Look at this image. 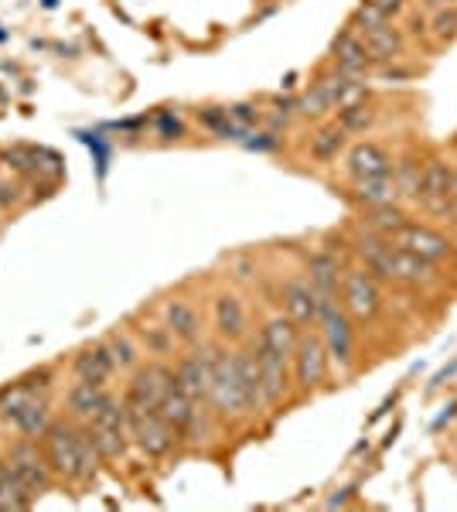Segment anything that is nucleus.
Returning <instances> with one entry per match:
<instances>
[{
    "mask_svg": "<svg viewBox=\"0 0 457 512\" xmlns=\"http://www.w3.org/2000/svg\"><path fill=\"white\" fill-rule=\"evenodd\" d=\"M41 448H45V458H48V465H52L55 482H65V485L93 482L99 461H103L96 454L93 441L86 437V427L69 417L48 424V431L41 434Z\"/></svg>",
    "mask_w": 457,
    "mask_h": 512,
    "instance_id": "obj_1",
    "label": "nucleus"
},
{
    "mask_svg": "<svg viewBox=\"0 0 457 512\" xmlns=\"http://www.w3.org/2000/svg\"><path fill=\"white\" fill-rule=\"evenodd\" d=\"M52 369L18 379L7 390H0V420L18 437H41L52 424V403H48Z\"/></svg>",
    "mask_w": 457,
    "mask_h": 512,
    "instance_id": "obj_2",
    "label": "nucleus"
},
{
    "mask_svg": "<svg viewBox=\"0 0 457 512\" xmlns=\"http://www.w3.org/2000/svg\"><path fill=\"white\" fill-rule=\"evenodd\" d=\"M205 345V355H209V373H212V383H209V407L215 410L219 420H243V417H253L249 410V400H246V390L239 383V369H236V355L226 342H202Z\"/></svg>",
    "mask_w": 457,
    "mask_h": 512,
    "instance_id": "obj_3",
    "label": "nucleus"
},
{
    "mask_svg": "<svg viewBox=\"0 0 457 512\" xmlns=\"http://www.w3.org/2000/svg\"><path fill=\"white\" fill-rule=\"evenodd\" d=\"M86 427V437L93 441L96 454L103 461H120L127 454V444H130V424H127V407H123V396H116L110 390V396L103 400L99 414L89 420Z\"/></svg>",
    "mask_w": 457,
    "mask_h": 512,
    "instance_id": "obj_4",
    "label": "nucleus"
},
{
    "mask_svg": "<svg viewBox=\"0 0 457 512\" xmlns=\"http://www.w3.org/2000/svg\"><path fill=\"white\" fill-rule=\"evenodd\" d=\"M318 335L328 349L331 366L342 376L352 373L355 366V321L348 318L342 301H324L318 311Z\"/></svg>",
    "mask_w": 457,
    "mask_h": 512,
    "instance_id": "obj_5",
    "label": "nucleus"
},
{
    "mask_svg": "<svg viewBox=\"0 0 457 512\" xmlns=\"http://www.w3.org/2000/svg\"><path fill=\"white\" fill-rule=\"evenodd\" d=\"M171 390H174V362L147 359L134 369V379H130L127 393H123V407H127V414H134V410H157Z\"/></svg>",
    "mask_w": 457,
    "mask_h": 512,
    "instance_id": "obj_6",
    "label": "nucleus"
},
{
    "mask_svg": "<svg viewBox=\"0 0 457 512\" xmlns=\"http://www.w3.org/2000/svg\"><path fill=\"white\" fill-rule=\"evenodd\" d=\"M4 465L28 485L31 495L48 492L55 482L52 465H48V458H45V448H41V437H14L4 451Z\"/></svg>",
    "mask_w": 457,
    "mask_h": 512,
    "instance_id": "obj_7",
    "label": "nucleus"
},
{
    "mask_svg": "<svg viewBox=\"0 0 457 512\" xmlns=\"http://www.w3.org/2000/svg\"><path fill=\"white\" fill-rule=\"evenodd\" d=\"M338 301L348 311V318L359 321H376L382 315V287L379 277L365 267H345L342 287H338Z\"/></svg>",
    "mask_w": 457,
    "mask_h": 512,
    "instance_id": "obj_8",
    "label": "nucleus"
},
{
    "mask_svg": "<svg viewBox=\"0 0 457 512\" xmlns=\"http://www.w3.org/2000/svg\"><path fill=\"white\" fill-rule=\"evenodd\" d=\"M331 373V359L328 349H324L318 332H301V342H297L294 355H290V376H294V386L301 393H311L328 379Z\"/></svg>",
    "mask_w": 457,
    "mask_h": 512,
    "instance_id": "obj_9",
    "label": "nucleus"
},
{
    "mask_svg": "<svg viewBox=\"0 0 457 512\" xmlns=\"http://www.w3.org/2000/svg\"><path fill=\"white\" fill-rule=\"evenodd\" d=\"M127 424H130V441L147 458H168L174 444L181 441L178 431L157 410H134V414H127Z\"/></svg>",
    "mask_w": 457,
    "mask_h": 512,
    "instance_id": "obj_10",
    "label": "nucleus"
},
{
    "mask_svg": "<svg viewBox=\"0 0 457 512\" xmlns=\"http://www.w3.org/2000/svg\"><path fill=\"white\" fill-rule=\"evenodd\" d=\"M212 328H215V338L226 345H243L253 338L249 311L236 291H219L212 297Z\"/></svg>",
    "mask_w": 457,
    "mask_h": 512,
    "instance_id": "obj_11",
    "label": "nucleus"
},
{
    "mask_svg": "<svg viewBox=\"0 0 457 512\" xmlns=\"http://www.w3.org/2000/svg\"><path fill=\"white\" fill-rule=\"evenodd\" d=\"M280 311L301 328L318 325L321 297L311 280H307V274H290L287 280H280Z\"/></svg>",
    "mask_w": 457,
    "mask_h": 512,
    "instance_id": "obj_12",
    "label": "nucleus"
},
{
    "mask_svg": "<svg viewBox=\"0 0 457 512\" xmlns=\"http://www.w3.org/2000/svg\"><path fill=\"white\" fill-rule=\"evenodd\" d=\"M161 321L171 328L174 338H178V345H188V349H195L198 342L205 338V318L202 311H198V304L191 301L185 294H171L168 301H161Z\"/></svg>",
    "mask_w": 457,
    "mask_h": 512,
    "instance_id": "obj_13",
    "label": "nucleus"
},
{
    "mask_svg": "<svg viewBox=\"0 0 457 512\" xmlns=\"http://www.w3.org/2000/svg\"><path fill=\"white\" fill-rule=\"evenodd\" d=\"M249 345H253L256 362H260L263 407H277V403L290 393V386H294V376H290V359H284V355H277V352H270V349H263L256 338H249Z\"/></svg>",
    "mask_w": 457,
    "mask_h": 512,
    "instance_id": "obj_14",
    "label": "nucleus"
},
{
    "mask_svg": "<svg viewBox=\"0 0 457 512\" xmlns=\"http://www.w3.org/2000/svg\"><path fill=\"white\" fill-rule=\"evenodd\" d=\"M451 171L454 168L444 158H430L423 164L420 188L413 202H417L423 212H430V216H444L447 212V202H451Z\"/></svg>",
    "mask_w": 457,
    "mask_h": 512,
    "instance_id": "obj_15",
    "label": "nucleus"
},
{
    "mask_svg": "<svg viewBox=\"0 0 457 512\" xmlns=\"http://www.w3.org/2000/svg\"><path fill=\"white\" fill-rule=\"evenodd\" d=\"M396 158L379 144V140H359L345 151V178L348 181H365V178H382L393 175Z\"/></svg>",
    "mask_w": 457,
    "mask_h": 512,
    "instance_id": "obj_16",
    "label": "nucleus"
},
{
    "mask_svg": "<svg viewBox=\"0 0 457 512\" xmlns=\"http://www.w3.org/2000/svg\"><path fill=\"white\" fill-rule=\"evenodd\" d=\"M202 342H198L188 355H178V359H174V383H178V390L188 393L195 403H209V383H212L209 355H205Z\"/></svg>",
    "mask_w": 457,
    "mask_h": 512,
    "instance_id": "obj_17",
    "label": "nucleus"
},
{
    "mask_svg": "<svg viewBox=\"0 0 457 512\" xmlns=\"http://www.w3.org/2000/svg\"><path fill=\"white\" fill-rule=\"evenodd\" d=\"M116 373H120V369H116V359H113L110 345H106L103 338L72 355V376L82 379V383L110 386L116 379Z\"/></svg>",
    "mask_w": 457,
    "mask_h": 512,
    "instance_id": "obj_18",
    "label": "nucleus"
},
{
    "mask_svg": "<svg viewBox=\"0 0 457 512\" xmlns=\"http://www.w3.org/2000/svg\"><path fill=\"white\" fill-rule=\"evenodd\" d=\"M393 243L403 246V250L423 256V260H430V263L451 260V256H454L451 239H447L444 233H437V229H430V226H420V222H413V219H410V226H406L403 233L393 239Z\"/></svg>",
    "mask_w": 457,
    "mask_h": 512,
    "instance_id": "obj_19",
    "label": "nucleus"
},
{
    "mask_svg": "<svg viewBox=\"0 0 457 512\" xmlns=\"http://www.w3.org/2000/svg\"><path fill=\"white\" fill-rule=\"evenodd\" d=\"M304 274L314 284V291H318L321 304L338 301V287H342V277H345V267H342V260H338V253L314 250L304 263Z\"/></svg>",
    "mask_w": 457,
    "mask_h": 512,
    "instance_id": "obj_20",
    "label": "nucleus"
},
{
    "mask_svg": "<svg viewBox=\"0 0 457 512\" xmlns=\"http://www.w3.org/2000/svg\"><path fill=\"white\" fill-rule=\"evenodd\" d=\"M331 62H335L338 72H352V76H369V69L376 65L355 28H348L335 38V45H331Z\"/></svg>",
    "mask_w": 457,
    "mask_h": 512,
    "instance_id": "obj_21",
    "label": "nucleus"
},
{
    "mask_svg": "<svg viewBox=\"0 0 457 512\" xmlns=\"http://www.w3.org/2000/svg\"><path fill=\"white\" fill-rule=\"evenodd\" d=\"M140 349H144L147 359H164V362H174L178 359V338H174V332L168 325L161 321V315L157 318H137V328H134Z\"/></svg>",
    "mask_w": 457,
    "mask_h": 512,
    "instance_id": "obj_22",
    "label": "nucleus"
},
{
    "mask_svg": "<svg viewBox=\"0 0 457 512\" xmlns=\"http://www.w3.org/2000/svg\"><path fill=\"white\" fill-rule=\"evenodd\" d=\"M106 396H110V386H96V383L76 379V383L65 390V417L76 420V424H89V420L99 414Z\"/></svg>",
    "mask_w": 457,
    "mask_h": 512,
    "instance_id": "obj_23",
    "label": "nucleus"
},
{
    "mask_svg": "<svg viewBox=\"0 0 457 512\" xmlns=\"http://www.w3.org/2000/svg\"><path fill=\"white\" fill-rule=\"evenodd\" d=\"M301 332H304V328L297 325V321H290L284 311H280V315H270L267 321H263L256 342H260L263 349H270V352H277V355H284V359H290L294 349H297V342H301Z\"/></svg>",
    "mask_w": 457,
    "mask_h": 512,
    "instance_id": "obj_24",
    "label": "nucleus"
},
{
    "mask_svg": "<svg viewBox=\"0 0 457 512\" xmlns=\"http://www.w3.org/2000/svg\"><path fill=\"white\" fill-rule=\"evenodd\" d=\"M362 41H365V48H369V55H372V62H376V65H393L396 59H403L406 38H403V31L396 28L393 21L362 31Z\"/></svg>",
    "mask_w": 457,
    "mask_h": 512,
    "instance_id": "obj_25",
    "label": "nucleus"
},
{
    "mask_svg": "<svg viewBox=\"0 0 457 512\" xmlns=\"http://www.w3.org/2000/svg\"><path fill=\"white\" fill-rule=\"evenodd\" d=\"M345 151H348V134L338 127V123H321V127L311 134V144H307V154H311V161H318V164L338 161Z\"/></svg>",
    "mask_w": 457,
    "mask_h": 512,
    "instance_id": "obj_26",
    "label": "nucleus"
},
{
    "mask_svg": "<svg viewBox=\"0 0 457 512\" xmlns=\"http://www.w3.org/2000/svg\"><path fill=\"white\" fill-rule=\"evenodd\" d=\"M103 342L110 345V352H113V359H116V369H120V373H134L140 362L147 359L144 349H140V342H137V335L130 332V328H120V325L110 328Z\"/></svg>",
    "mask_w": 457,
    "mask_h": 512,
    "instance_id": "obj_27",
    "label": "nucleus"
},
{
    "mask_svg": "<svg viewBox=\"0 0 457 512\" xmlns=\"http://www.w3.org/2000/svg\"><path fill=\"white\" fill-rule=\"evenodd\" d=\"M352 198L362 205V209H379V205H393V202H400V192H396V181H393V175H382V178L352 181Z\"/></svg>",
    "mask_w": 457,
    "mask_h": 512,
    "instance_id": "obj_28",
    "label": "nucleus"
},
{
    "mask_svg": "<svg viewBox=\"0 0 457 512\" xmlns=\"http://www.w3.org/2000/svg\"><path fill=\"white\" fill-rule=\"evenodd\" d=\"M362 226L386 239H396L410 226V216H406V209H400V202H393V205H379V209H365Z\"/></svg>",
    "mask_w": 457,
    "mask_h": 512,
    "instance_id": "obj_29",
    "label": "nucleus"
},
{
    "mask_svg": "<svg viewBox=\"0 0 457 512\" xmlns=\"http://www.w3.org/2000/svg\"><path fill=\"white\" fill-rule=\"evenodd\" d=\"M376 120H379V113H376V106H372L369 99H355V103H348V106H342V110H335V123L345 130L348 137L369 134V130L376 127Z\"/></svg>",
    "mask_w": 457,
    "mask_h": 512,
    "instance_id": "obj_30",
    "label": "nucleus"
},
{
    "mask_svg": "<svg viewBox=\"0 0 457 512\" xmlns=\"http://www.w3.org/2000/svg\"><path fill=\"white\" fill-rule=\"evenodd\" d=\"M195 410H198V403L191 400L188 393H181V390H178V383H174V390L161 400V407H157V414H161L164 420H168V424H171L174 431H178V437H181V431H185V427H188V420H191V414H195Z\"/></svg>",
    "mask_w": 457,
    "mask_h": 512,
    "instance_id": "obj_31",
    "label": "nucleus"
},
{
    "mask_svg": "<svg viewBox=\"0 0 457 512\" xmlns=\"http://www.w3.org/2000/svg\"><path fill=\"white\" fill-rule=\"evenodd\" d=\"M331 113H335V103H331V96H328V89H324L321 79L314 82L301 99H297V117H304V120L324 123Z\"/></svg>",
    "mask_w": 457,
    "mask_h": 512,
    "instance_id": "obj_32",
    "label": "nucleus"
},
{
    "mask_svg": "<svg viewBox=\"0 0 457 512\" xmlns=\"http://www.w3.org/2000/svg\"><path fill=\"white\" fill-rule=\"evenodd\" d=\"M420 171H423V164L417 158H403L393 164V181H396V192H400V202H413V198H417Z\"/></svg>",
    "mask_w": 457,
    "mask_h": 512,
    "instance_id": "obj_33",
    "label": "nucleus"
},
{
    "mask_svg": "<svg viewBox=\"0 0 457 512\" xmlns=\"http://www.w3.org/2000/svg\"><path fill=\"white\" fill-rule=\"evenodd\" d=\"M386 21L389 18L379 11L376 0H365L359 11H355V31H359V35H362V31H369V28H376V24H386Z\"/></svg>",
    "mask_w": 457,
    "mask_h": 512,
    "instance_id": "obj_34",
    "label": "nucleus"
},
{
    "mask_svg": "<svg viewBox=\"0 0 457 512\" xmlns=\"http://www.w3.org/2000/svg\"><path fill=\"white\" fill-rule=\"evenodd\" d=\"M454 35H457V7L434 11V38L437 41H451Z\"/></svg>",
    "mask_w": 457,
    "mask_h": 512,
    "instance_id": "obj_35",
    "label": "nucleus"
},
{
    "mask_svg": "<svg viewBox=\"0 0 457 512\" xmlns=\"http://www.w3.org/2000/svg\"><path fill=\"white\" fill-rule=\"evenodd\" d=\"M229 117L239 123V127H256V123L263 120V110L260 106H253V103H232L229 106Z\"/></svg>",
    "mask_w": 457,
    "mask_h": 512,
    "instance_id": "obj_36",
    "label": "nucleus"
},
{
    "mask_svg": "<svg viewBox=\"0 0 457 512\" xmlns=\"http://www.w3.org/2000/svg\"><path fill=\"white\" fill-rule=\"evenodd\" d=\"M21 198H24V188L18 185V181H0V212L21 205Z\"/></svg>",
    "mask_w": 457,
    "mask_h": 512,
    "instance_id": "obj_37",
    "label": "nucleus"
},
{
    "mask_svg": "<svg viewBox=\"0 0 457 512\" xmlns=\"http://www.w3.org/2000/svg\"><path fill=\"white\" fill-rule=\"evenodd\" d=\"M232 270H239V274H232V280H239V284L256 280V263L246 260V256H236V260H232Z\"/></svg>",
    "mask_w": 457,
    "mask_h": 512,
    "instance_id": "obj_38",
    "label": "nucleus"
},
{
    "mask_svg": "<svg viewBox=\"0 0 457 512\" xmlns=\"http://www.w3.org/2000/svg\"><path fill=\"white\" fill-rule=\"evenodd\" d=\"M376 4H379V11L386 14L389 21H393V14H400V11H403L406 0H376Z\"/></svg>",
    "mask_w": 457,
    "mask_h": 512,
    "instance_id": "obj_39",
    "label": "nucleus"
},
{
    "mask_svg": "<svg viewBox=\"0 0 457 512\" xmlns=\"http://www.w3.org/2000/svg\"><path fill=\"white\" fill-rule=\"evenodd\" d=\"M457 0H423V7H430V11H444V7H454Z\"/></svg>",
    "mask_w": 457,
    "mask_h": 512,
    "instance_id": "obj_40",
    "label": "nucleus"
},
{
    "mask_svg": "<svg viewBox=\"0 0 457 512\" xmlns=\"http://www.w3.org/2000/svg\"><path fill=\"white\" fill-rule=\"evenodd\" d=\"M451 198H457V168L451 171Z\"/></svg>",
    "mask_w": 457,
    "mask_h": 512,
    "instance_id": "obj_41",
    "label": "nucleus"
},
{
    "mask_svg": "<svg viewBox=\"0 0 457 512\" xmlns=\"http://www.w3.org/2000/svg\"><path fill=\"white\" fill-rule=\"evenodd\" d=\"M0 458H4V451H0Z\"/></svg>",
    "mask_w": 457,
    "mask_h": 512,
    "instance_id": "obj_42",
    "label": "nucleus"
}]
</instances>
